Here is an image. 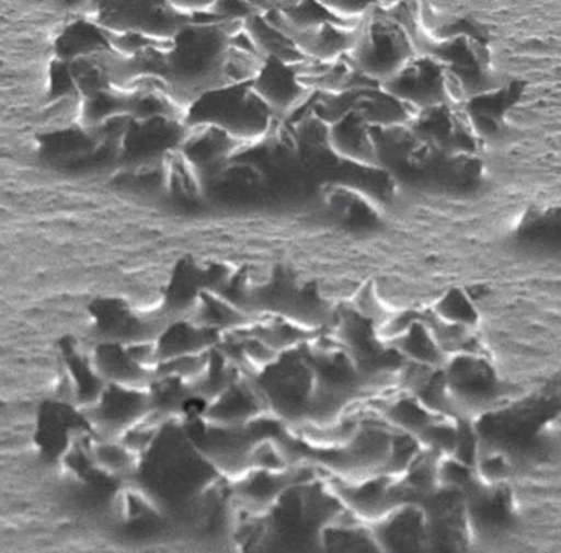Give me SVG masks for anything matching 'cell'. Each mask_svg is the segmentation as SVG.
<instances>
[{
	"label": "cell",
	"mask_w": 561,
	"mask_h": 553,
	"mask_svg": "<svg viewBox=\"0 0 561 553\" xmlns=\"http://www.w3.org/2000/svg\"><path fill=\"white\" fill-rule=\"evenodd\" d=\"M232 36L220 20H191L164 51V82L186 104L209 89L224 85V69Z\"/></svg>",
	"instance_id": "cell-1"
},
{
	"label": "cell",
	"mask_w": 561,
	"mask_h": 553,
	"mask_svg": "<svg viewBox=\"0 0 561 553\" xmlns=\"http://www.w3.org/2000/svg\"><path fill=\"white\" fill-rule=\"evenodd\" d=\"M272 114L250 84L219 85L187 104L191 124L219 128L237 141L255 140L265 135Z\"/></svg>",
	"instance_id": "cell-2"
},
{
	"label": "cell",
	"mask_w": 561,
	"mask_h": 553,
	"mask_svg": "<svg viewBox=\"0 0 561 553\" xmlns=\"http://www.w3.org/2000/svg\"><path fill=\"white\" fill-rule=\"evenodd\" d=\"M415 56L411 35L399 20L373 7L356 25L346 58L363 78L388 81Z\"/></svg>",
	"instance_id": "cell-3"
},
{
	"label": "cell",
	"mask_w": 561,
	"mask_h": 553,
	"mask_svg": "<svg viewBox=\"0 0 561 553\" xmlns=\"http://www.w3.org/2000/svg\"><path fill=\"white\" fill-rule=\"evenodd\" d=\"M94 9L105 32L135 33L160 43H170L193 20L170 0H94Z\"/></svg>",
	"instance_id": "cell-4"
},
{
	"label": "cell",
	"mask_w": 561,
	"mask_h": 553,
	"mask_svg": "<svg viewBox=\"0 0 561 553\" xmlns=\"http://www.w3.org/2000/svg\"><path fill=\"white\" fill-rule=\"evenodd\" d=\"M381 88L411 105L414 111L437 107L448 92L447 71L432 58H414Z\"/></svg>",
	"instance_id": "cell-5"
},
{
	"label": "cell",
	"mask_w": 561,
	"mask_h": 553,
	"mask_svg": "<svg viewBox=\"0 0 561 553\" xmlns=\"http://www.w3.org/2000/svg\"><path fill=\"white\" fill-rule=\"evenodd\" d=\"M250 85L273 114L293 111L306 97L307 92L297 66L275 58H265Z\"/></svg>",
	"instance_id": "cell-6"
},
{
	"label": "cell",
	"mask_w": 561,
	"mask_h": 553,
	"mask_svg": "<svg viewBox=\"0 0 561 553\" xmlns=\"http://www.w3.org/2000/svg\"><path fill=\"white\" fill-rule=\"evenodd\" d=\"M358 23H345L340 19H330L302 32L294 33L290 38L307 59L320 62H333L348 56Z\"/></svg>",
	"instance_id": "cell-7"
},
{
	"label": "cell",
	"mask_w": 561,
	"mask_h": 553,
	"mask_svg": "<svg viewBox=\"0 0 561 553\" xmlns=\"http://www.w3.org/2000/svg\"><path fill=\"white\" fill-rule=\"evenodd\" d=\"M99 420L112 429H124L140 419L147 410V398L131 384L115 383L111 390H102L95 400Z\"/></svg>",
	"instance_id": "cell-8"
},
{
	"label": "cell",
	"mask_w": 561,
	"mask_h": 553,
	"mask_svg": "<svg viewBox=\"0 0 561 553\" xmlns=\"http://www.w3.org/2000/svg\"><path fill=\"white\" fill-rule=\"evenodd\" d=\"M352 111L368 125L398 127L412 120L415 115L411 105L381 88V91L359 94L352 104Z\"/></svg>",
	"instance_id": "cell-9"
},
{
	"label": "cell",
	"mask_w": 561,
	"mask_h": 553,
	"mask_svg": "<svg viewBox=\"0 0 561 553\" xmlns=\"http://www.w3.org/2000/svg\"><path fill=\"white\" fill-rule=\"evenodd\" d=\"M369 125L363 122L355 112H346L332 122L330 143L342 157L356 161L375 160V141L368 130Z\"/></svg>",
	"instance_id": "cell-10"
},
{
	"label": "cell",
	"mask_w": 561,
	"mask_h": 553,
	"mask_svg": "<svg viewBox=\"0 0 561 553\" xmlns=\"http://www.w3.org/2000/svg\"><path fill=\"white\" fill-rule=\"evenodd\" d=\"M256 413L255 394L245 388L229 387L214 403L210 416L224 424L245 423Z\"/></svg>",
	"instance_id": "cell-11"
},
{
	"label": "cell",
	"mask_w": 561,
	"mask_h": 553,
	"mask_svg": "<svg viewBox=\"0 0 561 553\" xmlns=\"http://www.w3.org/2000/svg\"><path fill=\"white\" fill-rule=\"evenodd\" d=\"M442 314H444L447 321L455 322V324L470 321V315L473 318L471 306L468 304L467 299L460 295H451L447 301H444V304H442Z\"/></svg>",
	"instance_id": "cell-12"
},
{
	"label": "cell",
	"mask_w": 561,
	"mask_h": 553,
	"mask_svg": "<svg viewBox=\"0 0 561 553\" xmlns=\"http://www.w3.org/2000/svg\"><path fill=\"white\" fill-rule=\"evenodd\" d=\"M170 2L181 12L194 16L196 13H209L217 0H170Z\"/></svg>",
	"instance_id": "cell-13"
},
{
	"label": "cell",
	"mask_w": 561,
	"mask_h": 553,
	"mask_svg": "<svg viewBox=\"0 0 561 553\" xmlns=\"http://www.w3.org/2000/svg\"><path fill=\"white\" fill-rule=\"evenodd\" d=\"M62 3H66V5H76V3H81L82 0H61Z\"/></svg>",
	"instance_id": "cell-14"
}]
</instances>
